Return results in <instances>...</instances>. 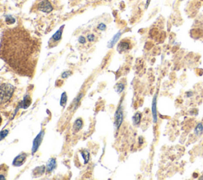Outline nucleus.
Returning <instances> with one entry per match:
<instances>
[{
	"mask_svg": "<svg viewBox=\"0 0 203 180\" xmlns=\"http://www.w3.org/2000/svg\"><path fill=\"white\" fill-rule=\"evenodd\" d=\"M6 178L4 177V175H0V179H5Z\"/></svg>",
	"mask_w": 203,
	"mask_h": 180,
	"instance_id": "29",
	"label": "nucleus"
},
{
	"mask_svg": "<svg viewBox=\"0 0 203 180\" xmlns=\"http://www.w3.org/2000/svg\"><path fill=\"white\" fill-rule=\"evenodd\" d=\"M124 89H125V84L123 83H119L116 85L115 90L118 93H121L124 90Z\"/></svg>",
	"mask_w": 203,
	"mask_h": 180,
	"instance_id": "20",
	"label": "nucleus"
},
{
	"mask_svg": "<svg viewBox=\"0 0 203 180\" xmlns=\"http://www.w3.org/2000/svg\"><path fill=\"white\" fill-rule=\"evenodd\" d=\"M43 136H44V131L42 130L37 136H36V138L33 140V148H32V154L33 155L38 150L39 147H40V145L41 144V141H42V139H43Z\"/></svg>",
	"mask_w": 203,
	"mask_h": 180,
	"instance_id": "8",
	"label": "nucleus"
},
{
	"mask_svg": "<svg viewBox=\"0 0 203 180\" xmlns=\"http://www.w3.org/2000/svg\"><path fill=\"white\" fill-rule=\"evenodd\" d=\"M1 123H2V117H0V125H1Z\"/></svg>",
	"mask_w": 203,
	"mask_h": 180,
	"instance_id": "30",
	"label": "nucleus"
},
{
	"mask_svg": "<svg viewBox=\"0 0 203 180\" xmlns=\"http://www.w3.org/2000/svg\"><path fill=\"white\" fill-rule=\"evenodd\" d=\"M14 88L10 83H3L0 85V105L7 103L14 95Z\"/></svg>",
	"mask_w": 203,
	"mask_h": 180,
	"instance_id": "2",
	"label": "nucleus"
},
{
	"mask_svg": "<svg viewBox=\"0 0 203 180\" xmlns=\"http://www.w3.org/2000/svg\"><path fill=\"white\" fill-rule=\"evenodd\" d=\"M141 121V114L140 112H137L133 116V123L136 126H139Z\"/></svg>",
	"mask_w": 203,
	"mask_h": 180,
	"instance_id": "15",
	"label": "nucleus"
},
{
	"mask_svg": "<svg viewBox=\"0 0 203 180\" xmlns=\"http://www.w3.org/2000/svg\"><path fill=\"white\" fill-rule=\"evenodd\" d=\"M56 166V159L51 158L47 163V172H51L55 169Z\"/></svg>",
	"mask_w": 203,
	"mask_h": 180,
	"instance_id": "13",
	"label": "nucleus"
},
{
	"mask_svg": "<svg viewBox=\"0 0 203 180\" xmlns=\"http://www.w3.org/2000/svg\"><path fill=\"white\" fill-rule=\"evenodd\" d=\"M83 126V121L81 118H77L76 120L75 121L74 124H73V130L75 133H78L80 129L82 128Z\"/></svg>",
	"mask_w": 203,
	"mask_h": 180,
	"instance_id": "12",
	"label": "nucleus"
},
{
	"mask_svg": "<svg viewBox=\"0 0 203 180\" xmlns=\"http://www.w3.org/2000/svg\"><path fill=\"white\" fill-rule=\"evenodd\" d=\"M67 101H68V96H67L66 92H63L62 94L61 98V102H60V104L62 107H65L67 104Z\"/></svg>",
	"mask_w": 203,
	"mask_h": 180,
	"instance_id": "18",
	"label": "nucleus"
},
{
	"mask_svg": "<svg viewBox=\"0 0 203 180\" xmlns=\"http://www.w3.org/2000/svg\"><path fill=\"white\" fill-rule=\"evenodd\" d=\"M82 95H80V96L79 95L78 97H77L75 99V101H74V107L75 108H76L77 107H78V105H79V102H80V99H81V98H82Z\"/></svg>",
	"mask_w": 203,
	"mask_h": 180,
	"instance_id": "24",
	"label": "nucleus"
},
{
	"mask_svg": "<svg viewBox=\"0 0 203 180\" xmlns=\"http://www.w3.org/2000/svg\"><path fill=\"white\" fill-rule=\"evenodd\" d=\"M5 20H6V22L8 25L14 24L15 22H16V19L14 18V17L11 16V15H7V16H6Z\"/></svg>",
	"mask_w": 203,
	"mask_h": 180,
	"instance_id": "19",
	"label": "nucleus"
},
{
	"mask_svg": "<svg viewBox=\"0 0 203 180\" xmlns=\"http://www.w3.org/2000/svg\"><path fill=\"white\" fill-rule=\"evenodd\" d=\"M44 172H45V167L44 166L37 167L35 169L33 170V175L35 177H39V176H41V175H43Z\"/></svg>",
	"mask_w": 203,
	"mask_h": 180,
	"instance_id": "14",
	"label": "nucleus"
},
{
	"mask_svg": "<svg viewBox=\"0 0 203 180\" xmlns=\"http://www.w3.org/2000/svg\"><path fill=\"white\" fill-rule=\"evenodd\" d=\"M106 29V25L104 23H100V24L98 25V30H101V31H104Z\"/></svg>",
	"mask_w": 203,
	"mask_h": 180,
	"instance_id": "25",
	"label": "nucleus"
},
{
	"mask_svg": "<svg viewBox=\"0 0 203 180\" xmlns=\"http://www.w3.org/2000/svg\"><path fill=\"white\" fill-rule=\"evenodd\" d=\"M26 157H27V154H26V153H21V154H19V155L14 160V161H13V165L16 167L22 166V164H24L25 160H26Z\"/></svg>",
	"mask_w": 203,
	"mask_h": 180,
	"instance_id": "9",
	"label": "nucleus"
},
{
	"mask_svg": "<svg viewBox=\"0 0 203 180\" xmlns=\"http://www.w3.org/2000/svg\"><path fill=\"white\" fill-rule=\"evenodd\" d=\"M152 115L153 122L156 123L158 121V113H157V93L154 95L152 102Z\"/></svg>",
	"mask_w": 203,
	"mask_h": 180,
	"instance_id": "7",
	"label": "nucleus"
},
{
	"mask_svg": "<svg viewBox=\"0 0 203 180\" xmlns=\"http://www.w3.org/2000/svg\"><path fill=\"white\" fill-rule=\"evenodd\" d=\"M80 154H81V156L83 159L84 164H87L88 161L90 160V153H89V152L87 150H82L80 151Z\"/></svg>",
	"mask_w": 203,
	"mask_h": 180,
	"instance_id": "17",
	"label": "nucleus"
},
{
	"mask_svg": "<svg viewBox=\"0 0 203 180\" xmlns=\"http://www.w3.org/2000/svg\"><path fill=\"white\" fill-rule=\"evenodd\" d=\"M9 133V130L8 129H4V130H2L0 132V141L3 140L5 138L6 136H7Z\"/></svg>",
	"mask_w": 203,
	"mask_h": 180,
	"instance_id": "21",
	"label": "nucleus"
},
{
	"mask_svg": "<svg viewBox=\"0 0 203 180\" xmlns=\"http://www.w3.org/2000/svg\"><path fill=\"white\" fill-rule=\"evenodd\" d=\"M63 28H64V25H63L52 35V37L49 40V44L50 48L56 46V45L61 41V38H62V33H63Z\"/></svg>",
	"mask_w": 203,
	"mask_h": 180,
	"instance_id": "4",
	"label": "nucleus"
},
{
	"mask_svg": "<svg viewBox=\"0 0 203 180\" xmlns=\"http://www.w3.org/2000/svg\"><path fill=\"white\" fill-rule=\"evenodd\" d=\"M114 126L117 128H120V126L122 124V121H123L124 115H123V109H122V105L121 103L120 104V106L118 107V109L115 113V115H114Z\"/></svg>",
	"mask_w": 203,
	"mask_h": 180,
	"instance_id": "5",
	"label": "nucleus"
},
{
	"mask_svg": "<svg viewBox=\"0 0 203 180\" xmlns=\"http://www.w3.org/2000/svg\"><path fill=\"white\" fill-rule=\"evenodd\" d=\"M41 42L21 26L7 29L0 41V58L20 76L32 78L41 52Z\"/></svg>",
	"mask_w": 203,
	"mask_h": 180,
	"instance_id": "1",
	"label": "nucleus"
},
{
	"mask_svg": "<svg viewBox=\"0 0 203 180\" xmlns=\"http://www.w3.org/2000/svg\"><path fill=\"white\" fill-rule=\"evenodd\" d=\"M194 133L196 136H201L203 133V124L202 122H199L197 124V126L195 127Z\"/></svg>",
	"mask_w": 203,
	"mask_h": 180,
	"instance_id": "16",
	"label": "nucleus"
},
{
	"mask_svg": "<svg viewBox=\"0 0 203 180\" xmlns=\"http://www.w3.org/2000/svg\"><path fill=\"white\" fill-rule=\"evenodd\" d=\"M37 8L38 11L44 13H50L53 11V6L49 0H41L37 3Z\"/></svg>",
	"mask_w": 203,
	"mask_h": 180,
	"instance_id": "3",
	"label": "nucleus"
},
{
	"mask_svg": "<svg viewBox=\"0 0 203 180\" xmlns=\"http://www.w3.org/2000/svg\"><path fill=\"white\" fill-rule=\"evenodd\" d=\"M71 75V71H64V72H63V73H62V75H61V78H63V79H66V78H68V77L70 76Z\"/></svg>",
	"mask_w": 203,
	"mask_h": 180,
	"instance_id": "23",
	"label": "nucleus"
},
{
	"mask_svg": "<svg viewBox=\"0 0 203 180\" xmlns=\"http://www.w3.org/2000/svg\"><path fill=\"white\" fill-rule=\"evenodd\" d=\"M86 37H83V36H80V37H79V42H80V44H85L86 43Z\"/></svg>",
	"mask_w": 203,
	"mask_h": 180,
	"instance_id": "26",
	"label": "nucleus"
},
{
	"mask_svg": "<svg viewBox=\"0 0 203 180\" xmlns=\"http://www.w3.org/2000/svg\"><path fill=\"white\" fill-rule=\"evenodd\" d=\"M121 31H119V32H118V33H116L115 35L113 37V38L111 39L110 41V42L108 43V48H113V47L116 44H117V42H118V41L119 40V38L121 37Z\"/></svg>",
	"mask_w": 203,
	"mask_h": 180,
	"instance_id": "11",
	"label": "nucleus"
},
{
	"mask_svg": "<svg viewBox=\"0 0 203 180\" xmlns=\"http://www.w3.org/2000/svg\"><path fill=\"white\" fill-rule=\"evenodd\" d=\"M30 104H31V98L30 97V96L28 95H26L24 96L23 100H22L19 104H18V109H17V110L15 111V113H16L17 111H18V109H20V108L26 109V108H28V107L30 106Z\"/></svg>",
	"mask_w": 203,
	"mask_h": 180,
	"instance_id": "10",
	"label": "nucleus"
},
{
	"mask_svg": "<svg viewBox=\"0 0 203 180\" xmlns=\"http://www.w3.org/2000/svg\"><path fill=\"white\" fill-rule=\"evenodd\" d=\"M87 39L88 40V41L92 42L95 40V35L94 33H88L87 36Z\"/></svg>",
	"mask_w": 203,
	"mask_h": 180,
	"instance_id": "22",
	"label": "nucleus"
},
{
	"mask_svg": "<svg viewBox=\"0 0 203 180\" xmlns=\"http://www.w3.org/2000/svg\"><path fill=\"white\" fill-rule=\"evenodd\" d=\"M181 1H183V0H181Z\"/></svg>",
	"mask_w": 203,
	"mask_h": 180,
	"instance_id": "31",
	"label": "nucleus"
},
{
	"mask_svg": "<svg viewBox=\"0 0 203 180\" xmlns=\"http://www.w3.org/2000/svg\"><path fill=\"white\" fill-rule=\"evenodd\" d=\"M150 2H151V0H147V3H146V4H145V8L146 9L148 7V6H149V3H150Z\"/></svg>",
	"mask_w": 203,
	"mask_h": 180,
	"instance_id": "28",
	"label": "nucleus"
},
{
	"mask_svg": "<svg viewBox=\"0 0 203 180\" xmlns=\"http://www.w3.org/2000/svg\"><path fill=\"white\" fill-rule=\"evenodd\" d=\"M143 143H144L143 138L142 137H140V138H139V144H140V145H142Z\"/></svg>",
	"mask_w": 203,
	"mask_h": 180,
	"instance_id": "27",
	"label": "nucleus"
},
{
	"mask_svg": "<svg viewBox=\"0 0 203 180\" xmlns=\"http://www.w3.org/2000/svg\"><path fill=\"white\" fill-rule=\"evenodd\" d=\"M130 48H131V41L128 39H123L118 43V46H117V50H118V52L122 53V52L129 50Z\"/></svg>",
	"mask_w": 203,
	"mask_h": 180,
	"instance_id": "6",
	"label": "nucleus"
}]
</instances>
